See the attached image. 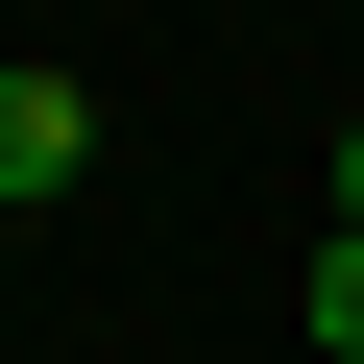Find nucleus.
<instances>
[{
	"mask_svg": "<svg viewBox=\"0 0 364 364\" xmlns=\"http://www.w3.org/2000/svg\"><path fill=\"white\" fill-rule=\"evenodd\" d=\"M340 243H364V146H340Z\"/></svg>",
	"mask_w": 364,
	"mask_h": 364,
	"instance_id": "obj_2",
	"label": "nucleus"
},
{
	"mask_svg": "<svg viewBox=\"0 0 364 364\" xmlns=\"http://www.w3.org/2000/svg\"><path fill=\"white\" fill-rule=\"evenodd\" d=\"M73 170H97V97L73 73H0V195H73Z\"/></svg>",
	"mask_w": 364,
	"mask_h": 364,
	"instance_id": "obj_1",
	"label": "nucleus"
}]
</instances>
